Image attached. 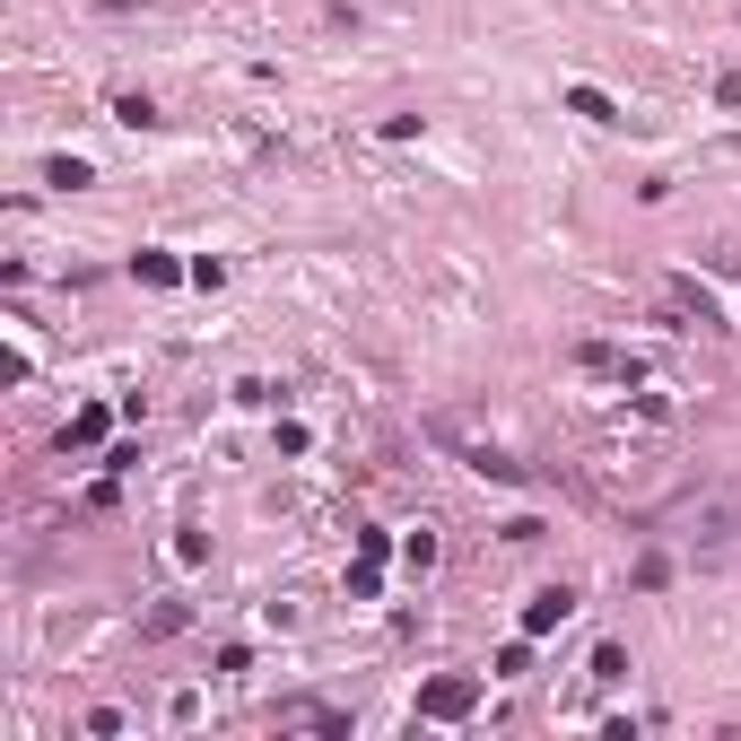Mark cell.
<instances>
[{
  "label": "cell",
  "instance_id": "1",
  "mask_svg": "<svg viewBox=\"0 0 741 741\" xmlns=\"http://www.w3.org/2000/svg\"><path fill=\"white\" fill-rule=\"evenodd\" d=\"M472 707H480V681H463V672H445V681L419 689V716H428V725H463Z\"/></svg>",
  "mask_w": 741,
  "mask_h": 741
},
{
  "label": "cell",
  "instance_id": "2",
  "mask_svg": "<svg viewBox=\"0 0 741 741\" xmlns=\"http://www.w3.org/2000/svg\"><path fill=\"white\" fill-rule=\"evenodd\" d=\"M567 611H576V594H567V585H550V594H532V602H523V637H550V628H558Z\"/></svg>",
  "mask_w": 741,
  "mask_h": 741
},
{
  "label": "cell",
  "instance_id": "3",
  "mask_svg": "<svg viewBox=\"0 0 741 741\" xmlns=\"http://www.w3.org/2000/svg\"><path fill=\"white\" fill-rule=\"evenodd\" d=\"M131 270H140L148 288H175V279H192V270H184L175 253H131Z\"/></svg>",
  "mask_w": 741,
  "mask_h": 741
},
{
  "label": "cell",
  "instance_id": "4",
  "mask_svg": "<svg viewBox=\"0 0 741 741\" xmlns=\"http://www.w3.org/2000/svg\"><path fill=\"white\" fill-rule=\"evenodd\" d=\"M567 114H585V123H619V106L602 88H567Z\"/></svg>",
  "mask_w": 741,
  "mask_h": 741
},
{
  "label": "cell",
  "instance_id": "5",
  "mask_svg": "<svg viewBox=\"0 0 741 741\" xmlns=\"http://www.w3.org/2000/svg\"><path fill=\"white\" fill-rule=\"evenodd\" d=\"M106 428H114V419H106V410H79V419H70V436H62V445H106Z\"/></svg>",
  "mask_w": 741,
  "mask_h": 741
},
{
  "label": "cell",
  "instance_id": "6",
  "mask_svg": "<svg viewBox=\"0 0 741 741\" xmlns=\"http://www.w3.org/2000/svg\"><path fill=\"white\" fill-rule=\"evenodd\" d=\"M375 585H384V558H358V567H350V594H358V602H375Z\"/></svg>",
  "mask_w": 741,
  "mask_h": 741
},
{
  "label": "cell",
  "instance_id": "7",
  "mask_svg": "<svg viewBox=\"0 0 741 741\" xmlns=\"http://www.w3.org/2000/svg\"><path fill=\"white\" fill-rule=\"evenodd\" d=\"M44 184H62V192H79V184H88V166H79V157H53V166H44Z\"/></svg>",
  "mask_w": 741,
  "mask_h": 741
},
{
  "label": "cell",
  "instance_id": "8",
  "mask_svg": "<svg viewBox=\"0 0 741 741\" xmlns=\"http://www.w3.org/2000/svg\"><path fill=\"white\" fill-rule=\"evenodd\" d=\"M114 123L140 131V123H157V106H148V97H114Z\"/></svg>",
  "mask_w": 741,
  "mask_h": 741
},
{
  "label": "cell",
  "instance_id": "9",
  "mask_svg": "<svg viewBox=\"0 0 741 741\" xmlns=\"http://www.w3.org/2000/svg\"><path fill=\"white\" fill-rule=\"evenodd\" d=\"M716 106H733V114H741V70H725V79H716Z\"/></svg>",
  "mask_w": 741,
  "mask_h": 741
}]
</instances>
